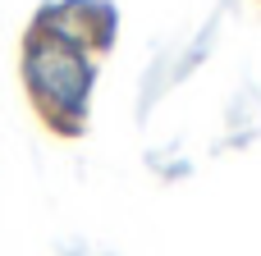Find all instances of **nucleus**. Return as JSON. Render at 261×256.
Masks as SVG:
<instances>
[{"label":"nucleus","mask_w":261,"mask_h":256,"mask_svg":"<svg viewBox=\"0 0 261 256\" xmlns=\"http://www.w3.org/2000/svg\"><path fill=\"white\" fill-rule=\"evenodd\" d=\"M28 78H32V87L41 96H50V110H78L83 96H87V60L60 32H46V37L32 41Z\"/></svg>","instance_id":"obj_1"}]
</instances>
